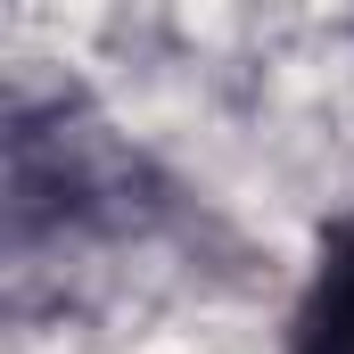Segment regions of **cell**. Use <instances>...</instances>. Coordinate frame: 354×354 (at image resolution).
Instances as JSON below:
<instances>
[{"label": "cell", "mask_w": 354, "mask_h": 354, "mask_svg": "<svg viewBox=\"0 0 354 354\" xmlns=\"http://www.w3.org/2000/svg\"><path fill=\"white\" fill-rule=\"evenodd\" d=\"M288 354H354V206L330 214L288 305Z\"/></svg>", "instance_id": "cell-1"}]
</instances>
